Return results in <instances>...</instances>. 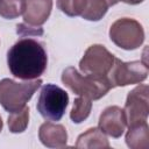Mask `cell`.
I'll list each match as a JSON object with an SVG mask.
<instances>
[{
    "label": "cell",
    "instance_id": "obj_6",
    "mask_svg": "<svg viewBox=\"0 0 149 149\" xmlns=\"http://www.w3.org/2000/svg\"><path fill=\"white\" fill-rule=\"evenodd\" d=\"M115 57L101 44L88 47L79 62V69L84 74L93 77H107Z\"/></svg>",
    "mask_w": 149,
    "mask_h": 149
},
{
    "label": "cell",
    "instance_id": "obj_5",
    "mask_svg": "<svg viewBox=\"0 0 149 149\" xmlns=\"http://www.w3.org/2000/svg\"><path fill=\"white\" fill-rule=\"evenodd\" d=\"M109 38L115 45L125 50H135L144 41V30L136 20L122 17L111 26Z\"/></svg>",
    "mask_w": 149,
    "mask_h": 149
},
{
    "label": "cell",
    "instance_id": "obj_4",
    "mask_svg": "<svg viewBox=\"0 0 149 149\" xmlns=\"http://www.w3.org/2000/svg\"><path fill=\"white\" fill-rule=\"evenodd\" d=\"M68 102L69 95L63 88L54 84H47L41 90L36 107L45 120L59 121L65 113Z\"/></svg>",
    "mask_w": 149,
    "mask_h": 149
},
{
    "label": "cell",
    "instance_id": "obj_1",
    "mask_svg": "<svg viewBox=\"0 0 149 149\" xmlns=\"http://www.w3.org/2000/svg\"><path fill=\"white\" fill-rule=\"evenodd\" d=\"M48 57L42 44L33 38L19 40L7 54L12 74L19 79H37L47 69Z\"/></svg>",
    "mask_w": 149,
    "mask_h": 149
},
{
    "label": "cell",
    "instance_id": "obj_7",
    "mask_svg": "<svg viewBox=\"0 0 149 149\" xmlns=\"http://www.w3.org/2000/svg\"><path fill=\"white\" fill-rule=\"evenodd\" d=\"M107 77L112 87L140 84L148 77V66L140 61L122 62L115 57Z\"/></svg>",
    "mask_w": 149,
    "mask_h": 149
},
{
    "label": "cell",
    "instance_id": "obj_21",
    "mask_svg": "<svg viewBox=\"0 0 149 149\" xmlns=\"http://www.w3.org/2000/svg\"><path fill=\"white\" fill-rule=\"evenodd\" d=\"M2 129V120H1V116H0V132Z\"/></svg>",
    "mask_w": 149,
    "mask_h": 149
},
{
    "label": "cell",
    "instance_id": "obj_9",
    "mask_svg": "<svg viewBox=\"0 0 149 149\" xmlns=\"http://www.w3.org/2000/svg\"><path fill=\"white\" fill-rule=\"evenodd\" d=\"M127 126L125 111L119 106H109L104 109L99 118V128L107 135L118 139Z\"/></svg>",
    "mask_w": 149,
    "mask_h": 149
},
{
    "label": "cell",
    "instance_id": "obj_14",
    "mask_svg": "<svg viewBox=\"0 0 149 149\" xmlns=\"http://www.w3.org/2000/svg\"><path fill=\"white\" fill-rule=\"evenodd\" d=\"M108 7L106 0H85L80 16L88 21H99L104 17Z\"/></svg>",
    "mask_w": 149,
    "mask_h": 149
},
{
    "label": "cell",
    "instance_id": "obj_11",
    "mask_svg": "<svg viewBox=\"0 0 149 149\" xmlns=\"http://www.w3.org/2000/svg\"><path fill=\"white\" fill-rule=\"evenodd\" d=\"M38 137L42 144L48 148H63L66 146L68 133L63 125L44 122L40 127Z\"/></svg>",
    "mask_w": 149,
    "mask_h": 149
},
{
    "label": "cell",
    "instance_id": "obj_12",
    "mask_svg": "<svg viewBox=\"0 0 149 149\" xmlns=\"http://www.w3.org/2000/svg\"><path fill=\"white\" fill-rule=\"evenodd\" d=\"M126 143L132 149H147L149 147V127L147 121L128 126Z\"/></svg>",
    "mask_w": 149,
    "mask_h": 149
},
{
    "label": "cell",
    "instance_id": "obj_8",
    "mask_svg": "<svg viewBox=\"0 0 149 149\" xmlns=\"http://www.w3.org/2000/svg\"><path fill=\"white\" fill-rule=\"evenodd\" d=\"M125 114L128 126L147 121L149 114V87L146 84L132 90L125 104Z\"/></svg>",
    "mask_w": 149,
    "mask_h": 149
},
{
    "label": "cell",
    "instance_id": "obj_17",
    "mask_svg": "<svg viewBox=\"0 0 149 149\" xmlns=\"http://www.w3.org/2000/svg\"><path fill=\"white\" fill-rule=\"evenodd\" d=\"M7 122H8V128L12 133L16 134L24 132L29 122V108L24 106L21 111L10 113Z\"/></svg>",
    "mask_w": 149,
    "mask_h": 149
},
{
    "label": "cell",
    "instance_id": "obj_10",
    "mask_svg": "<svg viewBox=\"0 0 149 149\" xmlns=\"http://www.w3.org/2000/svg\"><path fill=\"white\" fill-rule=\"evenodd\" d=\"M52 9V0H26L23 20L30 27L42 26Z\"/></svg>",
    "mask_w": 149,
    "mask_h": 149
},
{
    "label": "cell",
    "instance_id": "obj_15",
    "mask_svg": "<svg viewBox=\"0 0 149 149\" xmlns=\"http://www.w3.org/2000/svg\"><path fill=\"white\" fill-rule=\"evenodd\" d=\"M91 108H92L91 100L85 97H79L73 102V107L70 112V119L74 123H80L87 119V116L91 113Z\"/></svg>",
    "mask_w": 149,
    "mask_h": 149
},
{
    "label": "cell",
    "instance_id": "obj_3",
    "mask_svg": "<svg viewBox=\"0 0 149 149\" xmlns=\"http://www.w3.org/2000/svg\"><path fill=\"white\" fill-rule=\"evenodd\" d=\"M41 79L27 80L23 83L14 81L9 78L0 80V105L9 113L21 111L36 90L41 86Z\"/></svg>",
    "mask_w": 149,
    "mask_h": 149
},
{
    "label": "cell",
    "instance_id": "obj_2",
    "mask_svg": "<svg viewBox=\"0 0 149 149\" xmlns=\"http://www.w3.org/2000/svg\"><path fill=\"white\" fill-rule=\"evenodd\" d=\"M62 81L74 94L88 98L90 100H98L113 88L108 77L83 76L73 66H69L63 71Z\"/></svg>",
    "mask_w": 149,
    "mask_h": 149
},
{
    "label": "cell",
    "instance_id": "obj_13",
    "mask_svg": "<svg viewBox=\"0 0 149 149\" xmlns=\"http://www.w3.org/2000/svg\"><path fill=\"white\" fill-rule=\"evenodd\" d=\"M77 148H109V142L100 128H90L80 134L76 142Z\"/></svg>",
    "mask_w": 149,
    "mask_h": 149
},
{
    "label": "cell",
    "instance_id": "obj_18",
    "mask_svg": "<svg viewBox=\"0 0 149 149\" xmlns=\"http://www.w3.org/2000/svg\"><path fill=\"white\" fill-rule=\"evenodd\" d=\"M85 0H57V7L69 16H78L81 14Z\"/></svg>",
    "mask_w": 149,
    "mask_h": 149
},
{
    "label": "cell",
    "instance_id": "obj_20",
    "mask_svg": "<svg viewBox=\"0 0 149 149\" xmlns=\"http://www.w3.org/2000/svg\"><path fill=\"white\" fill-rule=\"evenodd\" d=\"M119 1H120V0H106V2L108 3V6H109V7H111V6H114V5H116Z\"/></svg>",
    "mask_w": 149,
    "mask_h": 149
},
{
    "label": "cell",
    "instance_id": "obj_19",
    "mask_svg": "<svg viewBox=\"0 0 149 149\" xmlns=\"http://www.w3.org/2000/svg\"><path fill=\"white\" fill-rule=\"evenodd\" d=\"M120 1H123V2H126L128 5H137V3L143 2L144 0H120Z\"/></svg>",
    "mask_w": 149,
    "mask_h": 149
},
{
    "label": "cell",
    "instance_id": "obj_16",
    "mask_svg": "<svg viewBox=\"0 0 149 149\" xmlns=\"http://www.w3.org/2000/svg\"><path fill=\"white\" fill-rule=\"evenodd\" d=\"M26 0H0V16L7 20L19 17L24 10Z\"/></svg>",
    "mask_w": 149,
    "mask_h": 149
}]
</instances>
